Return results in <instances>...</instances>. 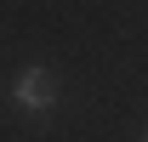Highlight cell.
<instances>
[{
	"label": "cell",
	"mask_w": 148,
	"mask_h": 142,
	"mask_svg": "<svg viewBox=\"0 0 148 142\" xmlns=\"http://www.w3.org/2000/svg\"><path fill=\"white\" fill-rule=\"evenodd\" d=\"M12 102H17V108H29V114H46V108L57 102L51 74H46V68H23L17 80H12Z\"/></svg>",
	"instance_id": "1"
}]
</instances>
